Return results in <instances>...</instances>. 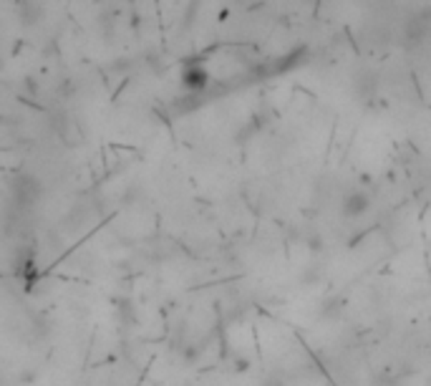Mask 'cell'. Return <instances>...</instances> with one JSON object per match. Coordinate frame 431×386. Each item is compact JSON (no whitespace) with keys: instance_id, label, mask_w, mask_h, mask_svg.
Instances as JSON below:
<instances>
[{"instance_id":"cell-1","label":"cell","mask_w":431,"mask_h":386,"mask_svg":"<svg viewBox=\"0 0 431 386\" xmlns=\"http://www.w3.org/2000/svg\"><path fill=\"white\" fill-rule=\"evenodd\" d=\"M184 84H187V86L190 89H202L205 86V84H207V74H205V71L202 69H187L184 71Z\"/></svg>"}]
</instances>
